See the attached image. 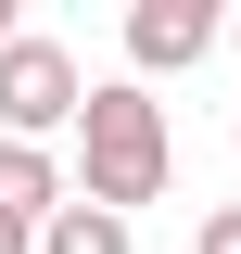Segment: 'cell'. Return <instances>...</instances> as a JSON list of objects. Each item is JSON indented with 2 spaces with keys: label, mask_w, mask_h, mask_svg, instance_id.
Instances as JSON below:
<instances>
[{
  "label": "cell",
  "mask_w": 241,
  "mask_h": 254,
  "mask_svg": "<svg viewBox=\"0 0 241 254\" xmlns=\"http://www.w3.org/2000/svg\"><path fill=\"white\" fill-rule=\"evenodd\" d=\"M63 140H76L63 190L102 203V216H140V203H165V178H178V127H165V102H152L140 76H102V89L76 102Z\"/></svg>",
  "instance_id": "obj_1"
},
{
  "label": "cell",
  "mask_w": 241,
  "mask_h": 254,
  "mask_svg": "<svg viewBox=\"0 0 241 254\" xmlns=\"http://www.w3.org/2000/svg\"><path fill=\"white\" fill-rule=\"evenodd\" d=\"M76 102H89V64L63 51V38H0V140H26V153H51L63 127H76Z\"/></svg>",
  "instance_id": "obj_2"
},
{
  "label": "cell",
  "mask_w": 241,
  "mask_h": 254,
  "mask_svg": "<svg viewBox=\"0 0 241 254\" xmlns=\"http://www.w3.org/2000/svg\"><path fill=\"white\" fill-rule=\"evenodd\" d=\"M216 38H229L216 0H127V76H140V89H152V76H190Z\"/></svg>",
  "instance_id": "obj_3"
},
{
  "label": "cell",
  "mask_w": 241,
  "mask_h": 254,
  "mask_svg": "<svg viewBox=\"0 0 241 254\" xmlns=\"http://www.w3.org/2000/svg\"><path fill=\"white\" fill-rule=\"evenodd\" d=\"M26 254H140V229L127 216H102V203H76V190H63L51 216H38V242Z\"/></svg>",
  "instance_id": "obj_4"
},
{
  "label": "cell",
  "mask_w": 241,
  "mask_h": 254,
  "mask_svg": "<svg viewBox=\"0 0 241 254\" xmlns=\"http://www.w3.org/2000/svg\"><path fill=\"white\" fill-rule=\"evenodd\" d=\"M63 203V153H26V140H0V216L13 229H38Z\"/></svg>",
  "instance_id": "obj_5"
},
{
  "label": "cell",
  "mask_w": 241,
  "mask_h": 254,
  "mask_svg": "<svg viewBox=\"0 0 241 254\" xmlns=\"http://www.w3.org/2000/svg\"><path fill=\"white\" fill-rule=\"evenodd\" d=\"M190 254H241V203H216V216L190 229Z\"/></svg>",
  "instance_id": "obj_6"
},
{
  "label": "cell",
  "mask_w": 241,
  "mask_h": 254,
  "mask_svg": "<svg viewBox=\"0 0 241 254\" xmlns=\"http://www.w3.org/2000/svg\"><path fill=\"white\" fill-rule=\"evenodd\" d=\"M26 242H38V229H13V216H0V254H26Z\"/></svg>",
  "instance_id": "obj_7"
},
{
  "label": "cell",
  "mask_w": 241,
  "mask_h": 254,
  "mask_svg": "<svg viewBox=\"0 0 241 254\" xmlns=\"http://www.w3.org/2000/svg\"><path fill=\"white\" fill-rule=\"evenodd\" d=\"M0 38H26V13H13V0H0Z\"/></svg>",
  "instance_id": "obj_8"
},
{
  "label": "cell",
  "mask_w": 241,
  "mask_h": 254,
  "mask_svg": "<svg viewBox=\"0 0 241 254\" xmlns=\"http://www.w3.org/2000/svg\"><path fill=\"white\" fill-rule=\"evenodd\" d=\"M229 38H241V13H229Z\"/></svg>",
  "instance_id": "obj_9"
}]
</instances>
